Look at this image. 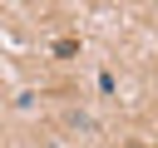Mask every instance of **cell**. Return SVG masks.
I'll list each match as a JSON object with an SVG mask.
<instances>
[{"mask_svg":"<svg viewBox=\"0 0 158 148\" xmlns=\"http://www.w3.org/2000/svg\"><path fill=\"white\" fill-rule=\"evenodd\" d=\"M123 148H143V143H123Z\"/></svg>","mask_w":158,"mask_h":148,"instance_id":"1","label":"cell"}]
</instances>
